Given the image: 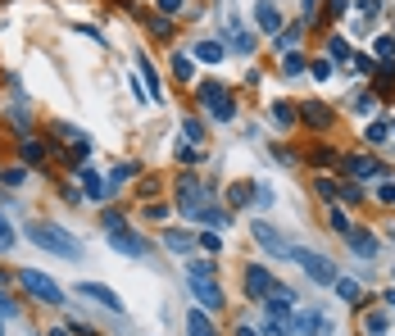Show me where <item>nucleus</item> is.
<instances>
[{
	"mask_svg": "<svg viewBox=\"0 0 395 336\" xmlns=\"http://www.w3.org/2000/svg\"><path fill=\"white\" fill-rule=\"evenodd\" d=\"M391 136H395V123H391Z\"/></svg>",
	"mask_w": 395,
	"mask_h": 336,
	"instance_id": "obj_48",
	"label": "nucleus"
},
{
	"mask_svg": "<svg viewBox=\"0 0 395 336\" xmlns=\"http://www.w3.org/2000/svg\"><path fill=\"white\" fill-rule=\"evenodd\" d=\"M78 295H86V300H96V305H105L109 314H123L118 291H114V286H105V282H78Z\"/></svg>",
	"mask_w": 395,
	"mask_h": 336,
	"instance_id": "obj_7",
	"label": "nucleus"
},
{
	"mask_svg": "<svg viewBox=\"0 0 395 336\" xmlns=\"http://www.w3.org/2000/svg\"><path fill=\"white\" fill-rule=\"evenodd\" d=\"M178 159L182 164H200V146H182L178 141Z\"/></svg>",
	"mask_w": 395,
	"mask_h": 336,
	"instance_id": "obj_35",
	"label": "nucleus"
},
{
	"mask_svg": "<svg viewBox=\"0 0 395 336\" xmlns=\"http://www.w3.org/2000/svg\"><path fill=\"white\" fill-rule=\"evenodd\" d=\"M237 336H264V332H255L250 322H245V327H237Z\"/></svg>",
	"mask_w": 395,
	"mask_h": 336,
	"instance_id": "obj_45",
	"label": "nucleus"
},
{
	"mask_svg": "<svg viewBox=\"0 0 395 336\" xmlns=\"http://www.w3.org/2000/svg\"><path fill=\"white\" fill-rule=\"evenodd\" d=\"M101 232H105V241L114 245L118 255H128V259H145V250H150V245H145V236L132 232L123 214H105V218H101Z\"/></svg>",
	"mask_w": 395,
	"mask_h": 336,
	"instance_id": "obj_2",
	"label": "nucleus"
},
{
	"mask_svg": "<svg viewBox=\"0 0 395 336\" xmlns=\"http://www.w3.org/2000/svg\"><path fill=\"white\" fill-rule=\"evenodd\" d=\"M182 132H187V141H191V146H195V141L205 136V132H200V123H195V118H187V123H182Z\"/></svg>",
	"mask_w": 395,
	"mask_h": 336,
	"instance_id": "obj_40",
	"label": "nucleus"
},
{
	"mask_svg": "<svg viewBox=\"0 0 395 336\" xmlns=\"http://www.w3.org/2000/svg\"><path fill=\"white\" fill-rule=\"evenodd\" d=\"M250 232H255V241H259V245H264V250H268V255H277V259H287V255H291V245H287V241H282V236L273 232V223H264V218H255V223H250Z\"/></svg>",
	"mask_w": 395,
	"mask_h": 336,
	"instance_id": "obj_10",
	"label": "nucleus"
},
{
	"mask_svg": "<svg viewBox=\"0 0 395 336\" xmlns=\"http://www.w3.org/2000/svg\"><path fill=\"white\" fill-rule=\"evenodd\" d=\"M359 9H364V23H373V19H377V9H381V5H377V0H364V5H359Z\"/></svg>",
	"mask_w": 395,
	"mask_h": 336,
	"instance_id": "obj_43",
	"label": "nucleus"
},
{
	"mask_svg": "<svg viewBox=\"0 0 395 336\" xmlns=\"http://www.w3.org/2000/svg\"><path fill=\"white\" fill-rule=\"evenodd\" d=\"M391 278H395V268H391Z\"/></svg>",
	"mask_w": 395,
	"mask_h": 336,
	"instance_id": "obj_49",
	"label": "nucleus"
},
{
	"mask_svg": "<svg viewBox=\"0 0 395 336\" xmlns=\"http://www.w3.org/2000/svg\"><path fill=\"white\" fill-rule=\"evenodd\" d=\"M309 68V59H304L300 51H291V55H282V73H287V78H295V73H304Z\"/></svg>",
	"mask_w": 395,
	"mask_h": 336,
	"instance_id": "obj_20",
	"label": "nucleus"
},
{
	"mask_svg": "<svg viewBox=\"0 0 395 336\" xmlns=\"http://www.w3.org/2000/svg\"><path fill=\"white\" fill-rule=\"evenodd\" d=\"M327 55H332V59H350V41H345V36H332V41H327Z\"/></svg>",
	"mask_w": 395,
	"mask_h": 336,
	"instance_id": "obj_29",
	"label": "nucleus"
},
{
	"mask_svg": "<svg viewBox=\"0 0 395 336\" xmlns=\"http://www.w3.org/2000/svg\"><path fill=\"white\" fill-rule=\"evenodd\" d=\"M295 41H300V23H291V28H282V32H277V51H282V55H291V51H295Z\"/></svg>",
	"mask_w": 395,
	"mask_h": 336,
	"instance_id": "obj_19",
	"label": "nucleus"
},
{
	"mask_svg": "<svg viewBox=\"0 0 395 336\" xmlns=\"http://www.w3.org/2000/svg\"><path fill=\"white\" fill-rule=\"evenodd\" d=\"M332 286H337V295H341V300L359 305V282H350V278H337V282H332Z\"/></svg>",
	"mask_w": 395,
	"mask_h": 336,
	"instance_id": "obj_24",
	"label": "nucleus"
},
{
	"mask_svg": "<svg viewBox=\"0 0 395 336\" xmlns=\"http://www.w3.org/2000/svg\"><path fill=\"white\" fill-rule=\"evenodd\" d=\"M205 195H209V191H205L200 182H191V178L182 182V186H178V209H182V218H195V214H200V209H205Z\"/></svg>",
	"mask_w": 395,
	"mask_h": 336,
	"instance_id": "obj_8",
	"label": "nucleus"
},
{
	"mask_svg": "<svg viewBox=\"0 0 395 336\" xmlns=\"http://www.w3.org/2000/svg\"><path fill=\"white\" fill-rule=\"evenodd\" d=\"M381 300H386V305H391V309H395V291H386V295H381Z\"/></svg>",
	"mask_w": 395,
	"mask_h": 336,
	"instance_id": "obj_47",
	"label": "nucleus"
},
{
	"mask_svg": "<svg viewBox=\"0 0 395 336\" xmlns=\"http://www.w3.org/2000/svg\"><path fill=\"white\" fill-rule=\"evenodd\" d=\"M41 146H36V141H23V159H28V164H41Z\"/></svg>",
	"mask_w": 395,
	"mask_h": 336,
	"instance_id": "obj_38",
	"label": "nucleus"
},
{
	"mask_svg": "<svg viewBox=\"0 0 395 336\" xmlns=\"http://www.w3.org/2000/svg\"><path fill=\"white\" fill-rule=\"evenodd\" d=\"M250 191H255V186H250V182H237V186H232V191H227V205H232V209H241V205H250Z\"/></svg>",
	"mask_w": 395,
	"mask_h": 336,
	"instance_id": "obj_22",
	"label": "nucleus"
},
{
	"mask_svg": "<svg viewBox=\"0 0 395 336\" xmlns=\"http://www.w3.org/2000/svg\"><path fill=\"white\" fill-rule=\"evenodd\" d=\"M173 73H178V82H191L195 59H191V55H173Z\"/></svg>",
	"mask_w": 395,
	"mask_h": 336,
	"instance_id": "obj_25",
	"label": "nucleus"
},
{
	"mask_svg": "<svg viewBox=\"0 0 395 336\" xmlns=\"http://www.w3.org/2000/svg\"><path fill=\"white\" fill-rule=\"evenodd\" d=\"M0 318H14V300L5 295V286H0Z\"/></svg>",
	"mask_w": 395,
	"mask_h": 336,
	"instance_id": "obj_42",
	"label": "nucleus"
},
{
	"mask_svg": "<svg viewBox=\"0 0 395 336\" xmlns=\"http://www.w3.org/2000/svg\"><path fill=\"white\" fill-rule=\"evenodd\" d=\"M232 46H237L241 55H250V51H255V41L245 36V28H237V23H232Z\"/></svg>",
	"mask_w": 395,
	"mask_h": 336,
	"instance_id": "obj_28",
	"label": "nucleus"
},
{
	"mask_svg": "<svg viewBox=\"0 0 395 336\" xmlns=\"http://www.w3.org/2000/svg\"><path fill=\"white\" fill-rule=\"evenodd\" d=\"M200 105H205L218 123H232V118H237V101H232L227 86H218V82H200Z\"/></svg>",
	"mask_w": 395,
	"mask_h": 336,
	"instance_id": "obj_5",
	"label": "nucleus"
},
{
	"mask_svg": "<svg viewBox=\"0 0 395 336\" xmlns=\"http://www.w3.org/2000/svg\"><path fill=\"white\" fill-rule=\"evenodd\" d=\"M364 327L373 332V336H386V314H368V318H364Z\"/></svg>",
	"mask_w": 395,
	"mask_h": 336,
	"instance_id": "obj_34",
	"label": "nucleus"
},
{
	"mask_svg": "<svg viewBox=\"0 0 395 336\" xmlns=\"http://www.w3.org/2000/svg\"><path fill=\"white\" fill-rule=\"evenodd\" d=\"M332 14H337V19L345 14V0H332Z\"/></svg>",
	"mask_w": 395,
	"mask_h": 336,
	"instance_id": "obj_46",
	"label": "nucleus"
},
{
	"mask_svg": "<svg viewBox=\"0 0 395 336\" xmlns=\"http://www.w3.org/2000/svg\"><path fill=\"white\" fill-rule=\"evenodd\" d=\"M78 178H82V186H86V195H91V200H105V195H109V191H105V182L96 178V173L86 168V164H78Z\"/></svg>",
	"mask_w": 395,
	"mask_h": 336,
	"instance_id": "obj_17",
	"label": "nucleus"
},
{
	"mask_svg": "<svg viewBox=\"0 0 395 336\" xmlns=\"http://www.w3.org/2000/svg\"><path fill=\"white\" fill-rule=\"evenodd\" d=\"M373 51H377V59H386V64H391V55H395V36H377Z\"/></svg>",
	"mask_w": 395,
	"mask_h": 336,
	"instance_id": "obj_32",
	"label": "nucleus"
},
{
	"mask_svg": "<svg viewBox=\"0 0 395 336\" xmlns=\"http://www.w3.org/2000/svg\"><path fill=\"white\" fill-rule=\"evenodd\" d=\"M19 282H23V291L36 295L41 305H64V291H59V282H55V278H46V273L23 268V273H19Z\"/></svg>",
	"mask_w": 395,
	"mask_h": 336,
	"instance_id": "obj_4",
	"label": "nucleus"
},
{
	"mask_svg": "<svg viewBox=\"0 0 395 336\" xmlns=\"http://www.w3.org/2000/svg\"><path fill=\"white\" fill-rule=\"evenodd\" d=\"M345 241H350V250L364 255V259L377 255V236H373V232H354V228H350V232H345Z\"/></svg>",
	"mask_w": 395,
	"mask_h": 336,
	"instance_id": "obj_13",
	"label": "nucleus"
},
{
	"mask_svg": "<svg viewBox=\"0 0 395 336\" xmlns=\"http://www.w3.org/2000/svg\"><path fill=\"white\" fill-rule=\"evenodd\" d=\"M377 200H386V205H395V182H381V186H377Z\"/></svg>",
	"mask_w": 395,
	"mask_h": 336,
	"instance_id": "obj_41",
	"label": "nucleus"
},
{
	"mask_svg": "<svg viewBox=\"0 0 395 336\" xmlns=\"http://www.w3.org/2000/svg\"><path fill=\"white\" fill-rule=\"evenodd\" d=\"M291 264H300L304 273H309V282H318V286H332V282H337L341 278V273H337V264H332V259L327 255H318V250H304V245H291Z\"/></svg>",
	"mask_w": 395,
	"mask_h": 336,
	"instance_id": "obj_3",
	"label": "nucleus"
},
{
	"mask_svg": "<svg viewBox=\"0 0 395 336\" xmlns=\"http://www.w3.org/2000/svg\"><path fill=\"white\" fill-rule=\"evenodd\" d=\"M345 173L359 178V182H368V178H377V173H381V164L373 155H345Z\"/></svg>",
	"mask_w": 395,
	"mask_h": 336,
	"instance_id": "obj_11",
	"label": "nucleus"
},
{
	"mask_svg": "<svg viewBox=\"0 0 395 336\" xmlns=\"http://www.w3.org/2000/svg\"><path fill=\"white\" fill-rule=\"evenodd\" d=\"M273 118H277V128H291V123H295V109H291L287 101H277V105H273Z\"/></svg>",
	"mask_w": 395,
	"mask_h": 336,
	"instance_id": "obj_27",
	"label": "nucleus"
},
{
	"mask_svg": "<svg viewBox=\"0 0 395 336\" xmlns=\"http://www.w3.org/2000/svg\"><path fill=\"white\" fill-rule=\"evenodd\" d=\"M195 223H214V228H227V209H218V205H205L200 214H195Z\"/></svg>",
	"mask_w": 395,
	"mask_h": 336,
	"instance_id": "obj_21",
	"label": "nucleus"
},
{
	"mask_svg": "<svg viewBox=\"0 0 395 336\" xmlns=\"http://www.w3.org/2000/svg\"><path fill=\"white\" fill-rule=\"evenodd\" d=\"M137 68H141V78H145V91H150V101H164V91H159V82H155V64L150 59H137Z\"/></svg>",
	"mask_w": 395,
	"mask_h": 336,
	"instance_id": "obj_18",
	"label": "nucleus"
},
{
	"mask_svg": "<svg viewBox=\"0 0 395 336\" xmlns=\"http://www.w3.org/2000/svg\"><path fill=\"white\" fill-rule=\"evenodd\" d=\"M164 245H168V250H191V245H195V236H187V232H164Z\"/></svg>",
	"mask_w": 395,
	"mask_h": 336,
	"instance_id": "obj_23",
	"label": "nucleus"
},
{
	"mask_svg": "<svg viewBox=\"0 0 395 336\" xmlns=\"http://www.w3.org/2000/svg\"><path fill=\"white\" fill-rule=\"evenodd\" d=\"M391 136V123H368V141H386Z\"/></svg>",
	"mask_w": 395,
	"mask_h": 336,
	"instance_id": "obj_37",
	"label": "nucleus"
},
{
	"mask_svg": "<svg viewBox=\"0 0 395 336\" xmlns=\"http://www.w3.org/2000/svg\"><path fill=\"white\" fill-rule=\"evenodd\" d=\"M14 250V228L5 223V214H0V255H9Z\"/></svg>",
	"mask_w": 395,
	"mask_h": 336,
	"instance_id": "obj_30",
	"label": "nucleus"
},
{
	"mask_svg": "<svg viewBox=\"0 0 395 336\" xmlns=\"http://www.w3.org/2000/svg\"><path fill=\"white\" fill-rule=\"evenodd\" d=\"M300 114H304V123H314V128H327V123H332V109L318 105V101H304Z\"/></svg>",
	"mask_w": 395,
	"mask_h": 336,
	"instance_id": "obj_15",
	"label": "nucleus"
},
{
	"mask_svg": "<svg viewBox=\"0 0 395 336\" xmlns=\"http://www.w3.org/2000/svg\"><path fill=\"white\" fill-rule=\"evenodd\" d=\"M318 195H323L327 205H337V195H341V182H332V178H318Z\"/></svg>",
	"mask_w": 395,
	"mask_h": 336,
	"instance_id": "obj_26",
	"label": "nucleus"
},
{
	"mask_svg": "<svg viewBox=\"0 0 395 336\" xmlns=\"http://www.w3.org/2000/svg\"><path fill=\"white\" fill-rule=\"evenodd\" d=\"M191 282V295L200 300V309H223V286L218 278H187Z\"/></svg>",
	"mask_w": 395,
	"mask_h": 336,
	"instance_id": "obj_9",
	"label": "nucleus"
},
{
	"mask_svg": "<svg viewBox=\"0 0 395 336\" xmlns=\"http://www.w3.org/2000/svg\"><path fill=\"white\" fill-rule=\"evenodd\" d=\"M309 73H314L318 82H327V78H332V59H314V64H309Z\"/></svg>",
	"mask_w": 395,
	"mask_h": 336,
	"instance_id": "obj_36",
	"label": "nucleus"
},
{
	"mask_svg": "<svg viewBox=\"0 0 395 336\" xmlns=\"http://www.w3.org/2000/svg\"><path fill=\"white\" fill-rule=\"evenodd\" d=\"M200 250H205V255H218V250H223V236H218V232H205V236H200Z\"/></svg>",
	"mask_w": 395,
	"mask_h": 336,
	"instance_id": "obj_33",
	"label": "nucleus"
},
{
	"mask_svg": "<svg viewBox=\"0 0 395 336\" xmlns=\"http://www.w3.org/2000/svg\"><path fill=\"white\" fill-rule=\"evenodd\" d=\"M23 236H28L36 250H51V255H59V259H78V255H82V241H78L73 232L55 228V223H32Z\"/></svg>",
	"mask_w": 395,
	"mask_h": 336,
	"instance_id": "obj_1",
	"label": "nucleus"
},
{
	"mask_svg": "<svg viewBox=\"0 0 395 336\" xmlns=\"http://www.w3.org/2000/svg\"><path fill=\"white\" fill-rule=\"evenodd\" d=\"M327 218H332V228H337L341 236H345V232H350V218H345V214H341V205H327Z\"/></svg>",
	"mask_w": 395,
	"mask_h": 336,
	"instance_id": "obj_31",
	"label": "nucleus"
},
{
	"mask_svg": "<svg viewBox=\"0 0 395 336\" xmlns=\"http://www.w3.org/2000/svg\"><path fill=\"white\" fill-rule=\"evenodd\" d=\"M223 41H195V55L191 59H200V64H223Z\"/></svg>",
	"mask_w": 395,
	"mask_h": 336,
	"instance_id": "obj_14",
	"label": "nucleus"
},
{
	"mask_svg": "<svg viewBox=\"0 0 395 336\" xmlns=\"http://www.w3.org/2000/svg\"><path fill=\"white\" fill-rule=\"evenodd\" d=\"M273 291H277V278H273L264 264H250V268H245V295H250V300H268Z\"/></svg>",
	"mask_w": 395,
	"mask_h": 336,
	"instance_id": "obj_6",
	"label": "nucleus"
},
{
	"mask_svg": "<svg viewBox=\"0 0 395 336\" xmlns=\"http://www.w3.org/2000/svg\"><path fill=\"white\" fill-rule=\"evenodd\" d=\"M255 23H259V32H282V14H277V5H273V0H259V5H255Z\"/></svg>",
	"mask_w": 395,
	"mask_h": 336,
	"instance_id": "obj_12",
	"label": "nucleus"
},
{
	"mask_svg": "<svg viewBox=\"0 0 395 336\" xmlns=\"http://www.w3.org/2000/svg\"><path fill=\"white\" fill-rule=\"evenodd\" d=\"M341 200H350V205H359V200H364V191H359V186H354V182H345V186H341Z\"/></svg>",
	"mask_w": 395,
	"mask_h": 336,
	"instance_id": "obj_39",
	"label": "nucleus"
},
{
	"mask_svg": "<svg viewBox=\"0 0 395 336\" xmlns=\"http://www.w3.org/2000/svg\"><path fill=\"white\" fill-rule=\"evenodd\" d=\"M187 332H191V336H218L205 309H191V314H187Z\"/></svg>",
	"mask_w": 395,
	"mask_h": 336,
	"instance_id": "obj_16",
	"label": "nucleus"
},
{
	"mask_svg": "<svg viewBox=\"0 0 395 336\" xmlns=\"http://www.w3.org/2000/svg\"><path fill=\"white\" fill-rule=\"evenodd\" d=\"M159 9H164V14H182V0H155Z\"/></svg>",
	"mask_w": 395,
	"mask_h": 336,
	"instance_id": "obj_44",
	"label": "nucleus"
}]
</instances>
